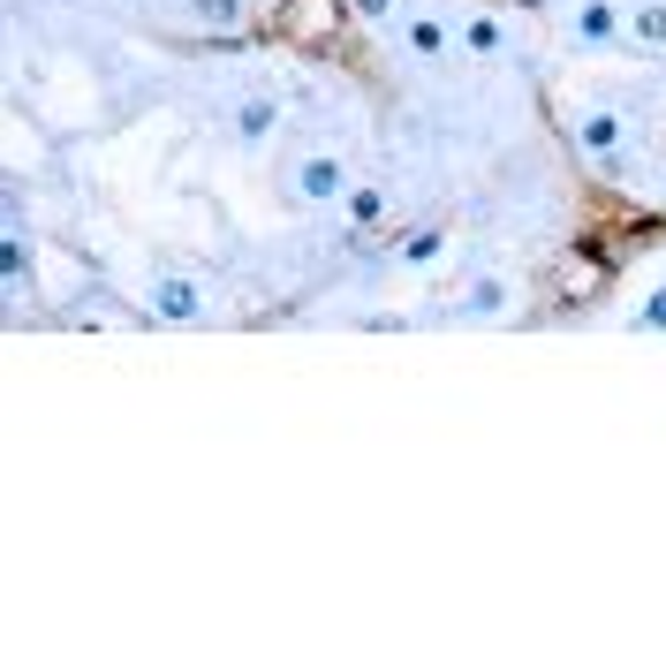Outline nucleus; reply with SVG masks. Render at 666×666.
<instances>
[{
    "mask_svg": "<svg viewBox=\"0 0 666 666\" xmlns=\"http://www.w3.org/2000/svg\"><path fill=\"white\" fill-rule=\"evenodd\" d=\"M296 197H304V205H333V197H348V166L333 160V152L304 160V166H296Z\"/></svg>",
    "mask_w": 666,
    "mask_h": 666,
    "instance_id": "f257e3e1",
    "label": "nucleus"
},
{
    "mask_svg": "<svg viewBox=\"0 0 666 666\" xmlns=\"http://www.w3.org/2000/svg\"><path fill=\"white\" fill-rule=\"evenodd\" d=\"M629 30V15L614 8V0H583V15H576V38L583 46H606V38H621Z\"/></svg>",
    "mask_w": 666,
    "mask_h": 666,
    "instance_id": "f03ea898",
    "label": "nucleus"
},
{
    "mask_svg": "<svg viewBox=\"0 0 666 666\" xmlns=\"http://www.w3.org/2000/svg\"><path fill=\"white\" fill-rule=\"evenodd\" d=\"M273 122H281V107H273V99H243V107H235V130H243L250 145H266V137H273Z\"/></svg>",
    "mask_w": 666,
    "mask_h": 666,
    "instance_id": "7ed1b4c3",
    "label": "nucleus"
},
{
    "mask_svg": "<svg viewBox=\"0 0 666 666\" xmlns=\"http://www.w3.org/2000/svg\"><path fill=\"white\" fill-rule=\"evenodd\" d=\"M462 46H470V53H485V61H493L499 46H507V30H499V15H470V23H462Z\"/></svg>",
    "mask_w": 666,
    "mask_h": 666,
    "instance_id": "20e7f679",
    "label": "nucleus"
},
{
    "mask_svg": "<svg viewBox=\"0 0 666 666\" xmlns=\"http://www.w3.org/2000/svg\"><path fill=\"white\" fill-rule=\"evenodd\" d=\"M629 38H637V46H666V0H644V8L629 15Z\"/></svg>",
    "mask_w": 666,
    "mask_h": 666,
    "instance_id": "39448f33",
    "label": "nucleus"
},
{
    "mask_svg": "<svg viewBox=\"0 0 666 666\" xmlns=\"http://www.w3.org/2000/svg\"><path fill=\"white\" fill-rule=\"evenodd\" d=\"M402 46H409V53H447V30H440L432 15H409V23H402Z\"/></svg>",
    "mask_w": 666,
    "mask_h": 666,
    "instance_id": "423d86ee",
    "label": "nucleus"
},
{
    "mask_svg": "<svg viewBox=\"0 0 666 666\" xmlns=\"http://www.w3.org/2000/svg\"><path fill=\"white\" fill-rule=\"evenodd\" d=\"M152 304H160V319H197V288H189V281H160Z\"/></svg>",
    "mask_w": 666,
    "mask_h": 666,
    "instance_id": "0eeeda50",
    "label": "nucleus"
},
{
    "mask_svg": "<svg viewBox=\"0 0 666 666\" xmlns=\"http://www.w3.org/2000/svg\"><path fill=\"white\" fill-rule=\"evenodd\" d=\"M621 145V122L614 114H583V152H614Z\"/></svg>",
    "mask_w": 666,
    "mask_h": 666,
    "instance_id": "6e6552de",
    "label": "nucleus"
},
{
    "mask_svg": "<svg viewBox=\"0 0 666 666\" xmlns=\"http://www.w3.org/2000/svg\"><path fill=\"white\" fill-rule=\"evenodd\" d=\"M197 23L205 30H235L243 23V0H197Z\"/></svg>",
    "mask_w": 666,
    "mask_h": 666,
    "instance_id": "1a4fd4ad",
    "label": "nucleus"
},
{
    "mask_svg": "<svg viewBox=\"0 0 666 666\" xmlns=\"http://www.w3.org/2000/svg\"><path fill=\"white\" fill-rule=\"evenodd\" d=\"M379 212H386V197H379V189H348V220H356V227H371Z\"/></svg>",
    "mask_w": 666,
    "mask_h": 666,
    "instance_id": "9d476101",
    "label": "nucleus"
},
{
    "mask_svg": "<svg viewBox=\"0 0 666 666\" xmlns=\"http://www.w3.org/2000/svg\"><path fill=\"white\" fill-rule=\"evenodd\" d=\"M432 250H440V235H432V227H424V235H409V243H402V258H409V266H424V258H432Z\"/></svg>",
    "mask_w": 666,
    "mask_h": 666,
    "instance_id": "9b49d317",
    "label": "nucleus"
},
{
    "mask_svg": "<svg viewBox=\"0 0 666 666\" xmlns=\"http://www.w3.org/2000/svg\"><path fill=\"white\" fill-rule=\"evenodd\" d=\"M356 15H363V23H386V15H394V0H356Z\"/></svg>",
    "mask_w": 666,
    "mask_h": 666,
    "instance_id": "f8f14e48",
    "label": "nucleus"
},
{
    "mask_svg": "<svg viewBox=\"0 0 666 666\" xmlns=\"http://www.w3.org/2000/svg\"><path fill=\"white\" fill-rule=\"evenodd\" d=\"M644 326H666V296H652V304H644Z\"/></svg>",
    "mask_w": 666,
    "mask_h": 666,
    "instance_id": "ddd939ff",
    "label": "nucleus"
}]
</instances>
